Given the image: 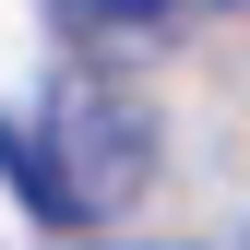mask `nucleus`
<instances>
[{
  "mask_svg": "<svg viewBox=\"0 0 250 250\" xmlns=\"http://www.w3.org/2000/svg\"><path fill=\"white\" fill-rule=\"evenodd\" d=\"M60 12H72V24H96V36H155L179 0H60Z\"/></svg>",
  "mask_w": 250,
  "mask_h": 250,
  "instance_id": "nucleus-3",
  "label": "nucleus"
},
{
  "mask_svg": "<svg viewBox=\"0 0 250 250\" xmlns=\"http://www.w3.org/2000/svg\"><path fill=\"white\" fill-rule=\"evenodd\" d=\"M48 143H60V179H72L83 214L143 203V179H155V107L119 96V83H96V72H72L48 96Z\"/></svg>",
  "mask_w": 250,
  "mask_h": 250,
  "instance_id": "nucleus-1",
  "label": "nucleus"
},
{
  "mask_svg": "<svg viewBox=\"0 0 250 250\" xmlns=\"http://www.w3.org/2000/svg\"><path fill=\"white\" fill-rule=\"evenodd\" d=\"M0 179H12V191L36 203V214H48V227H83V203H72V179H60V143H48V131H24L12 107H0Z\"/></svg>",
  "mask_w": 250,
  "mask_h": 250,
  "instance_id": "nucleus-2",
  "label": "nucleus"
}]
</instances>
